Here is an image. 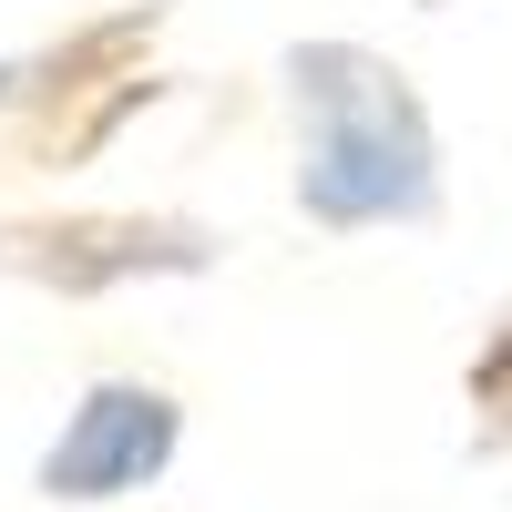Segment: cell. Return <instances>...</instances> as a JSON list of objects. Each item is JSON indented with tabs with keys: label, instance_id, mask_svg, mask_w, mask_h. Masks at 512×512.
Wrapping results in <instances>:
<instances>
[{
	"label": "cell",
	"instance_id": "6da1fadb",
	"mask_svg": "<svg viewBox=\"0 0 512 512\" xmlns=\"http://www.w3.org/2000/svg\"><path fill=\"white\" fill-rule=\"evenodd\" d=\"M297 82V205L318 226H420L441 216V134L410 72L359 41L287 52Z\"/></svg>",
	"mask_w": 512,
	"mask_h": 512
},
{
	"label": "cell",
	"instance_id": "7a4b0ae2",
	"mask_svg": "<svg viewBox=\"0 0 512 512\" xmlns=\"http://www.w3.org/2000/svg\"><path fill=\"white\" fill-rule=\"evenodd\" d=\"M185 420L164 390H144V379H93L82 390V410L62 420V441L41 451V502H123L144 492L164 461H175Z\"/></svg>",
	"mask_w": 512,
	"mask_h": 512
},
{
	"label": "cell",
	"instance_id": "3957f363",
	"mask_svg": "<svg viewBox=\"0 0 512 512\" xmlns=\"http://www.w3.org/2000/svg\"><path fill=\"white\" fill-rule=\"evenodd\" d=\"M461 390H472V441L482 451H512V318L472 349V379H461Z\"/></svg>",
	"mask_w": 512,
	"mask_h": 512
},
{
	"label": "cell",
	"instance_id": "277c9868",
	"mask_svg": "<svg viewBox=\"0 0 512 512\" xmlns=\"http://www.w3.org/2000/svg\"><path fill=\"white\" fill-rule=\"evenodd\" d=\"M420 11H441V0H420Z\"/></svg>",
	"mask_w": 512,
	"mask_h": 512
}]
</instances>
